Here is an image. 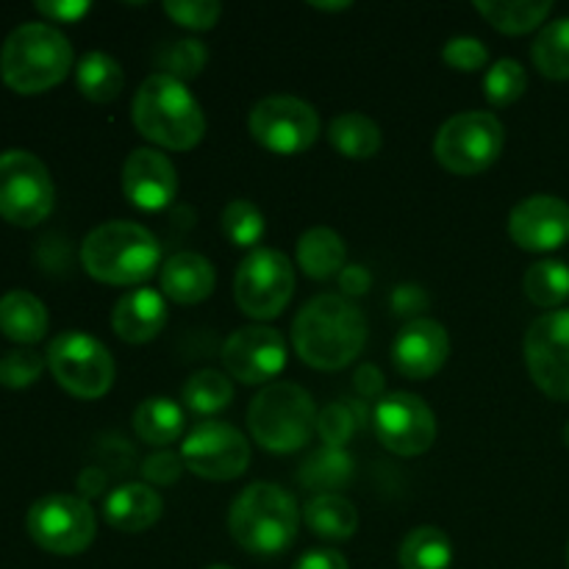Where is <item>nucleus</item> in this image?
Here are the masks:
<instances>
[{
	"label": "nucleus",
	"mask_w": 569,
	"mask_h": 569,
	"mask_svg": "<svg viewBox=\"0 0 569 569\" xmlns=\"http://www.w3.org/2000/svg\"><path fill=\"white\" fill-rule=\"evenodd\" d=\"M292 345L315 370H342L367 345V320L342 295H317L292 322Z\"/></svg>",
	"instance_id": "f257e3e1"
},
{
	"label": "nucleus",
	"mask_w": 569,
	"mask_h": 569,
	"mask_svg": "<svg viewBox=\"0 0 569 569\" xmlns=\"http://www.w3.org/2000/svg\"><path fill=\"white\" fill-rule=\"evenodd\" d=\"M133 126L167 150H192L206 133V117L189 87L178 78L153 72L133 94Z\"/></svg>",
	"instance_id": "f03ea898"
},
{
	"label": "nucleus",
	"mask_w": 569,
	"mask_h": 569,
	"mask_svg": "<svg viewBox=\"0 0 569 569\" xmlns=\"http://www.w3.org/2000/svg\"><path fill=\"white\" fill-rule=\"evenodd\" d=\"M81 264L94 281L133 287L159 270L161 244L139 222L109 220L87 233L81 244Z\"/></svg>",
	"instance_id": "7ed1b4c3"
},
{
	"label": "nucleus",
	"mask_w": 569,
	"mask_h": 569,
	"mask_svg": "<svg viewBox=\"0 0 569 569\" xmlns=\"http://www.w3.org/2000/svg\"><path fill=\"white\" fill-rule=\"evenodd\" d=\"M298 528V500L278 483H250L228 511V531L233 542L253 556H278L289 550Z\"/></svg>",
	"instance_id": "20e7f679"
},
{
	"label": "nucleus",
	"mask_w": 569,
	"mask_h": 569,
	"mask_svg": "<svg viewBox=\"0 0 569 569\" xmlns=\"http://www.w3.org/2000/svg\"><path fill=\"white\" fill-rule=\"evenodd\" d=\"M72 67V44L48 22H22L0 50V76L14 92L37 94L64 81Z\"/></svg>",
	"instance_id": "39448f33"
},
{
	"label": "nucleus",
	"mask_w": 569,
	"mask_h": 569,
	"mask_svg": "<svg viewBox=\"0 0 569 569\" xmlns=\"http://www.w3.org/2000/svg\"><path fill=\"white\" fill-rule=\"evenodd\" d=\"M315 398L289 381L267 383L248 409V428L256 442L270 453H295L306 448L317 431Z\"/></svg>",
	"instance_id": "423d86ee"
},
{
	"label": "nucleus",
	"mask_w": 569,
	"mask_h": 569,
	"mask_svg": "<svg viewBox=\"0 0 569 569\" xmlns=\"http://www.w3.org/2000/svg\"><path fill=\"white\" fill-rule=\"evenodd\" d=\"M506 128L492 111H461L442 122L433 139V156L453 176H478L500 159Z\"/></svg>",
	"instance_id": "0eeeda50"
},
{
	"label": "nucleus",
	"mask_w": 569,
	"mask_h": 569,
	"mask_svg": "<svg viewBox=\"0 0 569 569\" xmlns=\"http://www.w3.org/2000/svg\"><path fill=\"white\" fill-rule=\"evenodd\" d=\"M50 372L67 392L81 400H98L114 383V359L92 333L64 331L48 345Z\"/></svg>",
	"instance_id": "6e6552de"
},
{
	"label": "nucleus",
	"mask_w": 569,
	"mask_h": 569,
	"mask_svg": "<svg viewBox=\"0 0 569 569\" xmlns=\"http://www.w3.org/2000/svg\"><path fill=\"white\" fill-rule=\"evenodd\" d=\"M56 187L42 159L28 150L0 153V214L22 228L39 226L53 211Z\"/></svg>",
	"instance_id": "1a4fd4ad"
},
{
	"label": "nucleus",
	"mask_w": 569,
	"mask_h": 569,
	"mask_svg": "<svg viewBox=\"0 0 569 569\" xmlns=\"http://www.w3.org/2000/svg\"><path fill=\"white\" fill-rule=\"evenodd\" d=\"M295 292L292 261L272 248H256L233 276V298L250 320H276L289 306Z\"/></svg>",
	"instance_id": "9d476101"
},
{
	"label": "nucleus",
	"mask_w": 569,
	"mask_h": 569,
	"mask_svg": "<svg viewBox=\"0 0 569 569\" xmlns=\"http://www.w3.org/2000/svg\"><path fill=\"white\" fill-rule=\"evenodd\" d=\"M28 533L42 550L56 556H76L92 545L98 533L92 506L76 495H44L28 509Z\"/></svg>",
	"instance_id": "9b49d317"
},
{
	"label": "nucleus",
	"mask_w": 569,
	"mask_h": 569,
	"mask_svg": "<svg viewBox=\"0 0 569 569\" xmlns=\"http://www.w3.org/2000/svg\"><path fill=\"white\" fill-rule=\"evenodd\" d=\"M248 128L256 142L278 156L309 150L320 137V114L306 100L292 94H270L250 109Z\"/></svg>",
	"instance_id": "f8f14e48"
},
{
	"label": "nucleus",
	"mask_w": 569,
	"mask_h": 569,
	"mask_svg": "<svg viewBox=\"0 0 569 569\" xmlns=\"http://www.w3.org/2000/svg\"><path fill=\"white\" fill-rule=\"evenodd\" d=\"M181 459L189 472L206 481H233L248 470L250 445L228 422L203 420L183 439Z\"/></svg>",
	"instance_id": "ddd939ff"
},
{
	"label": "nucleus",
	"mask_w": 569,
	"mask_h": 569,
	"mask_svg": "<svg viewBox=\"0 0 569 569\" xmlns=\"http://www.w3.org/2000/svg\"><path fill=\"white\" fill-rule=\"evenodd\" d=\"M376 437L389 453L395 456H422L431 450L437 439V417L431 406L411 392H389L378 400L372 415Z\"/></svg>",
	"instance_id": "4468645a"
},
{
	"label": "nucleus",
	"mask_w": 569,
	"mask_h": 569,
	"mask_svg": "<svg viewBox=\"0 0 569 569\" xmlns=\"http://www.w3.org/2000/svg\"><path fill=\"white\" fill-rule=\"evenodd\" d=\"M526 367L548 398L569 400V309L537 317L526 333Z\"/></svg>",
	"instance_id": "2eb2a0df"
},
{
	"label": "nucleus",
	"mask_w": 569,
	"mask_h": 569,
	"mask_svg": "<svg viewBox=\"0 0 569 569\" xmlns=\"http://www.w3.org/2000/svg\"><path fill=\"white\" fill-rule=\"evenodd\" d=\"M222 365L237 381L259 387L283 372L287 342L276 328L264 326V322L237 328L222 345Z\"/></svg>",
	"instance_id": "dca6fc26"
},
{
	"label": "nucleus",
	"mask_w": 569,
	"mask_h": 569,
	"mask_svg": "<svg viewBox=\"0 0 569 569\" xmlns=\"http://www.w3.org/2000/svg\"><path fill=\"white\" fill-rule=\"evenodd\" d=\"M509 237L531 253H548L569 239V203L556 194H531L509 214Z\"/></svg>",
	"instance_id": "f3484780"
},
{
	"label": "nucleus",
	"mask_w": 569,
	"mask_h": 569,
	"mask_svg": "<svg viewBox=\"0 0 569 569\" xmlns=\"http://www.w3.org/2000/svg\"><path fill=\"white\" fill-rule=\"evenodd\" d=\"M122 194L142 211H161L176 200L178 170L156 148H137L122 164Z\"/></svg>",
	"instance_id": "a211bd4d"
},
{
	"label": "nucleus",
	"mask_w": 569,
	"mask_h": 569,
	"mask_svg": "<svg viewBox=\"0 0 569 569\" xmlns=\"http://www.w3.org/2000/svg\"><path fill=\"white\" fill-rule=\"evenodd\" d=\"M450 356V337L445 326L428 317L406 322L392 342L395 370L411 381H426L437 376Z\"/></svg>",
	"instance_id": "6ab92c4d"
},
{
	"label": "nucleus",
	"mask_w": 569,
	"mask_h": 569,
	"mask_svg": "<svg viewBox=\"0 0 569 569\" xmlns=\"http://www.w3.org/2000/svg\"><path fill=\"white\" fill-rule=\"evenodd\" d=\"M167 326V303L161 292L150 287L131 289L117 300L111 311V328L122 342L144 345L161 333Z\"/></svg>",
	"instance_id": "aec40b11"
},
{
	"label": "nucleus",
	"mask_w": 569,
	"mask_h": 569,
	"mask_svg": "<svg viewBox=\"0 0 569 569\" xmlns=\"http://www.w3.org/2000/svg\"><path fill=\"white\" fill-rule=\"evenodd\" d=\"M161 292L170 300L181 306L203 303L211 292H214L217 272L206 256L192 253V250H181V253L170 256L161 264L159 272Z\"/></svg>",
	"instance_id": "412c9836"
},
{
	"label": "nucleus",
	"mask_w": 569,
	"mask_h": 569,
	"mask_svg": "<svg viewBox=\"0 0 569 569\" xmlns=\"http://www.w3.org/2000/svg\"><path fill=\"white\" fill-rule=\"evenodd\" d=\"M164 500L148 483H122L103 500V517L122 533H142L161 520Z\"/></svg>",
	"instance_id": "4be33fe9"
},
{
	"label": "nucleus",
	"mask_w": 569,
	"mask_h": 569,
	"mask_svg": "<svg viewBox=\"0 0 569 569\" xmlns=\"http://www.w3.org/2000/svg\"><path fill=\"white\" fill-rule=\"evenodd\" d=\"M298 264L311 281H328L348 267V244L333 228L315 226L300 233Z\"/></svg>",
	"instance_id": "5701e85b"
},
{
	"label": "nucleus",
	"mask_w": 569,
	"mask_h": 569,
	"mask_svg": "<svg viewBox=\"0 0 569 569\" xmlns=\"http://www.w3.org/2000/svg\"><path fill=\"white\" fill-rule=\"evenodd\" d=\"M0 331L20 345H33L48 333V309L37 295L11 289L0 298Z\"/></svg>",
	"instance_id": "b1692460"
},
{
	"label": "nucleus",
	"mask_w": 569,
	"mask_h": 569,
	"mask_svg": "<svg viewBox=\"0 0 569 569\" xmlns=\"http://www.w3.org/2000/svg\"><path fill=\"white\" fill-rule=\"evenodd\" d=\"M303 520L320 539L345 542L359 528V511L348 498L333 492H322L303 506Z\"/></svg>",
	"instance_id": "393cba45"
},
{
	"label": "nucleus",
	"mask_w": 569,
	"mask_h": 569,
	"mask_svg": "<svg viewBox=\"0 0 569 569\" xmlns=\"http://www.w3.org/2000/svg\"><path fill=\"white\" fill-rule=\"evenodd\" d=\"M133 431L142 442L153 445V448L172 445L183 433V409L164 395L144 398L133 409Z\"/></svg>",
	"instance_id": "a878e982"
},
{
	"label": "nucleus",
	"mask_w": 569,
	"mask_h": 569,
	"mask_svg": "<svg viewBox=\"0 0 569 569\" xmlns=\"http://www.w3.org/2000/svg\"><path fill=\"white\" fill-rule=\"evenodd\" d=\"M328 139L345 159H372L381 150L383 133L372 117L361 111H342L331 120Z\"/></svg>",
	"instance_id": "bb28decb"
},
{
	"label": "nucleus",
	"mask_w": 569,
	"mask_h": 569,
	"mask_svg": "<svg viewBox=\"0 0 569 569\" xmlns=\"http://www.w3.org/2000/svg\"><path fill=\"white\" fill-rule=\"evenodd\" d=\"M76 81L83 98L94 100V103H109L126 87V72L114 56L103 53V50H89L76 64Z\"/></svg>",
	"instance_id": "cd10ccee"
},
{
	"label": "nucleus",
	"mask_w": 569,
	"mask_h": 569,
	"mask_svg": "<svg viewBox=\"0 0 569 569\" xmlns=\"http://www.w3.org/2000/svg\"><path fill=\"white\" fill-rule=\"evenodd\" d=\"M400 569H450L453 565V542L437 526H420L406 533L398 550Z\"/></svg>",
	"instance_id": "c85d7f7f"
},
{
	"label": "nucleus",
	"mask_w": 569,
	"mask_h": 569,
	"mask_svg": "<svg viewBox=\"0 0 569 569\" xmlns=\"http://www.w3.org/2000/svg\"><path fill=\"white\" fill-rule=\"evenodd\" d=\"M476 11L487 17L498 31L503 33H528L548 20L553 11L550 0H478Z\"/></svg>",
	"instance_id": "c756f323"
},
{
	"label": "nucleus",
	"mask_w": 569,
	"mask_h": 569,
	"mask_svg": "<svg viewBox=\"0 0 569 569\" xmlns=\"http://www.w3.org/2000/svg\"><path fill=\"white\" fill-rule=\"evenodd\" d=\"M528 300L539 309H556L569 298V264L559 259H542L528 267L522 278Z\"/></svg>",
	"instance_id": "7c9ffc66"
},
{
	"label": "nucleus",
	"mask_w": 569,
	"mask_h": 569,
	"mask_svg": "<svg viewBox=\"0 0 569 569\" xmlns=\"http://www.w3.org/2000/svg\"><path fill=\"white\" fill-rule=\"evenodd\" d=\"M531 59L545 78L567 81L569 78V17L548 22L533 39Z\"/></svg>",
	"instance_id": "2f4dec72"
},
{
	"label": "nucleus",
	"mask_w": 569,
	"mask_h": 569,
	"mask_svg": "<svg viewBox=\"0 0 569 569\" xmlns=\"http://www.w3.org/2000/svg\"><path fill=\"white\" fill-rule=\"evenodd\" d=\"M233 400V383L231 378L222 376L220 370H198L189 376L183 383V403L194 411V415H217V411L228 409Z\"/></svg>",
	"instance_id": "473e14b6"
},
{
	"label": "nucleus",
	"mask_w": 569,
	"mask_h": 569,
	"mask_svg": "<svg viewBox=\"0 0 569 569\" xmlns=\"http://www.w3.org/2000/svg\"><path fill=\"white\" fill-rule=\"evenodd\" d=\"M220 228L231 244L256 250V244H259L267 233V220L253 200L237 198L228 200L226 209H222Z\"/></svg>",
	"instance_id": "72a5a7b5"
},
{
	"label": "nucleus",
	"mask_w": 569,
	"mask_h": 569,
	"mask_svg": "<svg viewBox=\"0 0 569 569\" xmlns=\"http://www.w3.org/2000/svg\"><path fill=\"white\" fill-rule=\"evenodd\" d=\"M206 61H209V50L200 39H176V42L161 44L156 53V64L161 67L159 72L178 78V81L200 76Z\"/></svg>",
	"instance_id": "f704fd0d"
},
{
	"label": "nucleus",
	"mask_w": 569,
	"mask_h": 569,
	"mask_svg": "<svg viewBox=\"0 0 569 569\" xmlns=\"http://www.w3.org/2000/svg\"><path fill=\"white\" fill-rule=\"evenodd\" d=\"M528 72L517 59H498L483 76V94L492 106H511L526 94Z\"/></svg>",
	"instance_id": "c9c22d12"
},
{
	"label": "nucleus",
	"mask_w": 569,
	"mask_h": 569,
	"mask_svg": "<svg viewBox=\"0 0 569 569\" xmlns=\"http://www.w3.org/2000/svg\"><path fill=\"white\" fill-rule=\"evenodd\" d=\"M44 361L42 353L31 348H17L9 350V353L0 359V383L11 389H22V387H31L44 370Z\"/></svg>",
	"instance_id": "e433bc0d"
},
{
	"label": "nucleus",
	"mask_w": 569,
	"mask_h": 569,
	"mask_svg": "<svg viewBox=\"0 0 569 569\" xmlns=\"http://www.w3.org/2000/svg\"><path fill=\"white\" fill-rule=\"evenodd\" d=\"M164 11L178 26L192 28V31H209L220 20L222 6L217 0H167Z\"/></svg>",
	"instance_id": "4c0bfd02"
},
{
	"label": "nucleus",
	"mask_w": 569,
	"mask_h": 569,
	"mask_svg": "<svg viewBox=\"0 0 569 569\" xmlns=\"http://www.w3.org/2000/svg\"><path fill=\"white\" fill-rule=\"evenodd\" d=\"M442 59L453 70L476 72L489 61V50L478 37H453L445 42Z\"/></svg>",
	"instance_id": "58836bf2"
},
{
	"label": "nucleus",
	"mask_w": 569,
	"mask_h": 569,
	"mask_svg": "<svg viewBox=\"0 0 569 569\" xmlns=\"http://www.w3.org/2000/svg\"><path fill=\"white\" fill-rule=\"evenodd\" d=\"M353 431L356 420L348 411V406L342 403L326 406V409L320 411V417H317V433H320L322 442L333 450L345 448V445L350 442V437H353Z\"/></svg>",
	"instance_id": "ea45409f"
},
{
	"label": "nucleus",
	"mask_w": 569,
	"mask_h": 569,
	"mask_svg": "<svg viewBox=\"0 0 569 569\" xmlns=\"http://www.w3.org/2000/svg\"><path fill=\"white\" fill-rule=\"evenodd\" d=\"M183 470H187V467H183V459L181 456L170 453V450H159V453L148 456L142 465L144 481L159 483V487H170V483H176Z\"/></svg>",
	"instance_id": "a19ab883"
},
{
	"label": "nucleus",
	"mask_w": 569,
	"mask_h": 569,
	"mask_svg": "<svg viewBox=\"0 0 569 569\" xmlns=\"http://www.w3.org/2000/svg\"><path fill=\"white\" fill-rule=\"evenodd\" d=\"M37 9L56 22H76L89 11L87 0H39Z\"/></svg>",
	"instance_id": "79ce46f5"
},
{
	"label": "nucleus",
	"mask_w": 569,
	"mask_h": 569,
	"mask_svg": "<svg viewBox=\"0 0 569 569\" xmlns=\"http://www.w3.org/2000/svg\"><path fill=\"white\" fill-rule=\"evenodd\" d=\"M292 569H348V559H345L339 550L317 548V550H309V553L300 556V559L295 561Z\"/></svg>",
	"instance_id": "37998d69"
},
{
	"label": "nucleus",
	"mask_w": 569,
	"mask_h": 569,
	"mask_svg": "<svg viewBox=\"0 0 569 569\" xmlns=\"http://www.w3.org/2000/svg\"><path fill=\"white\" fill-rule=\"evenodd\" d=\"M353 387L356 392L361 395V398H381L383 395V372L378 370V367L372 365H365L356 370L353 376Z\"/></svg>",
	"instance_id": "c03bdc74"
},
{
	"label": "nucleus",
	"mask_w": 569,
	"mask_h": 569,
	"mask_svg": "<svg viewBox=\"0 0 569 569\" xmlns=\"http://www.w3.org/2000/svg\"><path fill=\"white\" fill-rule=\"evenodd\" d=\"M392 300H395V309H398V315H415V311H420L422 306L428 303L420 287H400L398 292H395Z\"/></svg>",
	"instance_id": "a18cd8bd"
},
{
	"label": "nucleus",
	"mask_w": 569,
	"mask_h": 569,
	"mask_svg": "<svg viewBox=\"0 0 569 569\" xmlns=\"http://www.w3.org/2000/svg\"><path fill=\"white\" fill-rule=\"evenodd\" d=\"M339 281H342L345 292H350V295H365L367 287H370V272H367L361 264L345 267V270L339 272Z\"/></svg>",
	"instance_id": "49530a36"
},
{
	"label": "nucleus",
	"mask_w": 569,
	"mask_h": 569,
	"mask_svg": "<svg viewBox=\"0 0 569 569\" xmlns=\"http://www.w3.org/2000/svg\"><path fill=\"white\" fill-rule=\"evenodd\" d=\"M315 9H322V11H342V9H350L348 0H342V3H311Z\"/></svg>",
	"instance_id": "de8ad7c7"
},
{
	"label": "nucleus",
	"mask_w": 569,
	"mask_h": 569,
	"mask_svg": "<svg viewBox=\"0 0 569 569\" xmlns=\"http://www.w3.org/2000/svg\"><path fill=\"white\" fill-rule=\"evenodd\" d=\"M565 445L569 448V420H567V426H565Z\"/></svg>",
	"instance_id": "09e8293b"
},
{
	"label": "nucleus",
	"mask_w": 569,
	"mask_h": 569,
	"mask_svg": "<svg viewBox=\"0 0 569 569\" xmlns=\"http://www.w3.org/2000/svg\"><path fill=\"white\" fill-rule=\"evenodd\" d=\"M206 569H233V567H226V565H214V567H206Z\"/></svg>",
	"instance_id": "8fccbe9b"
},
{
	"label": "nucleus",
	"mask_w": 569,
	"mask_h": 569,
	"mask_svg": "<svg viewBox=\"0 0 569 569\" xmlns=\"http://www.w3.org/2000/svg\"><path fill=\"white\" fill-rule=\"evenodd\" d=\"M567 565H569V545H567Z\"/></svg>",
	"instance_id": "3c124183"
}]
</instances>
